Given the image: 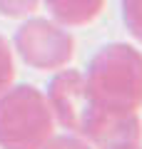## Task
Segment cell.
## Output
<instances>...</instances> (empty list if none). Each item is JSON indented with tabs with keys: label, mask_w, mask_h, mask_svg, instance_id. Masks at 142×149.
Instances as JSON below:
<instances>
[{
	"label": "cell",
	"mask_w": 142,
	"mask_h": 149,
	"mask_svg": "<svg viewBox=\"0 0 142 149\" xmlns=\"http://www.w3.org/2000/svg\"><path fill=\"white\" fill-rule=\"evenodd\" d=\"M47 102L60 127L77 134L95 149H112L120 144L142 142L140 114H112L97 107L87 95L80 70H58L47 82Z\"/></svg>",
	"instance_id": "obj_1"
},
{
	"label": "cell",
	"mask_w": 142,
	"mask_h": 149,
	"mask_svg": "<svg viewBox=\"0 0 142 149\" xmlns=\"http://www.w3.org/2000/svg\"><path fill=\"white\" fill-rule=\"evenodd\" d=\"M55 127L47 95L35 85H10L0 95V149H40Z\"/></svg>",
	"instance_id": "obj_3"
},
{
	"label": "cell",
	"mask_w": 142,
	"mask_h": 149,
	"mask_svg": "<svg viewBox=\"0 0 142 149\" xmlns=\"http://www.w3.org/2000/svg\"><path fill=\"white\" fill-rule=\"evenodd\" d=\"M90 100L112 114H140L142 52L127 42L100 47L82 72Z\"/></svg>",
	"instance_id": "obj_2"
},
{
	"label": "cell",
	"mask_w": 142,
	"mask_h": 149,
	"mask_svg": "<svg viewBox=\"0 0 142 149\" xmlns=\"http://www.w3.org/2000/svg\"><path fill=\"white\" fill-rule=\"evenodd\" d=\"M112 149H142V144H120V147H112Z\"/></svg>",
	"instance_id": "obj_10"
},
{
	"label": "cell",
	"mask_w": 142,
	"mask_h": 149,
	"mask_svg": "<svg viewBox=\"0 0 142 149\" xmlns=\"http://www.w3.org/2000/svg\"><path fill=\"white\" fill-rule=\"evenodd\" d=\"M40 8V0H0V15L10 20L30 17Z\"/></svg>",
	"instance_id": "obj_8"
},
{
	"label": "cell",
	"mask_w": 142,
	"mask_h": 149,
	"mask_svg": "<svg viewBox=\"0 0 142 149\" xmlns=\"http://www.w3.org/2000/svg\"><path fill=\"white\" fill-rule=\"evenodd\" d=\"M120 8L127 32L137 42H142V0H120Z\"/></svg>",
	"instance_id": "obj_6"
},
{
	"label": "cell",
	"mask_w": 142,
	"mask_h": 149,
	"mask_svg": "<svg viewBox=\"0 0 142 149\" xmlns=\"http://www.w3.org/2000/svg\"><path fill=\"white\" fill-rule=\"evenodd\" d=\"M50 17L65 27H82L95 22L105 10V0H40Z\"/></svg>",
	"instance_id": "obj_5"
},
{
	"label": "cell",
	"mask_w": 142,
	"mask_h": 149,
	"mask_svg": "<svg viewBox=\"0 0 142 149\" xmlns=\"http://www.w3.org/2000/svg\"><path fill=\"white\" fill-rule=\"evenodd\" d=\"M13 47L20 60L40 72H58L75 57V37L65 25L47 17H22L18 25Z\"/></svg>",
	"instance_id": "obj_4"
},
{
	"label": "cell",
	"mask_w": 142,
	"mask_h": 149,
	"mask_svg": "<svg viewBox=\"0 0 142 149\" xmlns=\"http://www.w3.org/2000/svg\"><path fill=\"white\" fill-rule=\"evenodd\" d=\"M40 149H95V147L90 142H85L82 137L67 132V134H53Z\"/></svg>",
	"instance_id": "obj_9"
},
{
	"label": "cell",
	"mask_w": 142,
	"mask_h": 149,
	"mask_svg": "<svg viewBox=\"0 0 142 149\" xmlns=\"http://www.w3.org/2000/svg\"><path fill=\"white\" fill-rule=\"evenodd\" d=\"M15 82V60H13V47L5 37L0 35V95Z\"/></svg>",
	"instance_id": "obj_7"
}]
</instances>
